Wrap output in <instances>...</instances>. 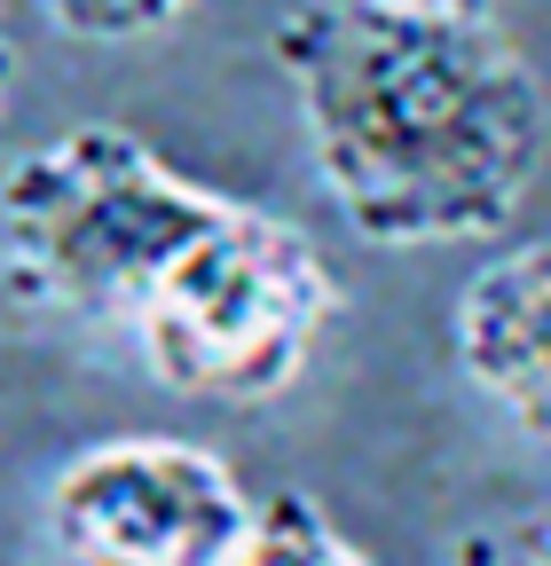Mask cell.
<instances>
[{
	"label": "cell",
	"instance_id": "cell-2",
	"mask_svg": "<svg viewBox=\"0 0 551 566\" xmlns=\"http://www.w3.org/2000/svg\"><path fill=\"white\" fill-rule=\"evenodd\" d=\"M229 205L237 197L166 166L143 134L111 118L72 126L0 181L9 292L87 323H134L166 268L205 229H221Z\"/></svg>",
	"mask_w": 551,
	"mask_h": 566
},
{
	"label": "cell",
	"instance_id": "cell-1",
	"mask_svg": "<svg viewBox=\"0 0 551 566\" xmlns=\"http://www.w3.org/2000/svg\"><path fill=\"white\" fill-rule=\"evenodd\" d=\"M276 63L363 244H480L520 221L543 166V80L480 0H300Z\"/></svg>",
	"mask_w": 551,
	"mask_h": 566
},
{
	"label": "cell",
	"instance_id": "cell-5",
	"mask_svg": "<svg viewBox=\"0 0 551 566\" xmlns=\"http://www.w3.org/2000/svg\"><path fill=\"white\" fill-rule=\"evenodd\" d=\"M457 363L528 441H551V237L489 260L457 292Z\"/></svg>",
	"mask_w": 551,
	"mask_h": 566
},
{
	"label": "cell",
	"instance_id": "cell-10",
	"mask_svg": "<svg viewBox=\"0 0 551 566\" xmlns=\"http://www.w3.org/2000/svg\"><path fill=\"white\" fill-rule=\"evenodd\" d=\"M536 566H551V527H543V543H536Z\"/></svg>",
	"mask_w": 551,
	"mask_h": 566
},
{
	"label": "cell",
	"instance_id": "cell-7",
	"mask_svg": "<svg viewBox=\"0 0 551 566\" xmlns=\"http://www.w3.org/2000/svg\"><path fill=\"white\" fill-rule=\"evenodd\" d=\"M55 32L72 40H95V48H118V40H150L166 24H181L197 0H40Z\"/></svg>",
	"mask_w": 551,
	"mask_h": 566
},
{
	"label": "cell",
	"instance_id": "cell-3",
	"mask_svg": "<svg viewBox=\"0 0 551 566\" xmlns=\"http://www.w3.org/2000/svg\"><path fill=\"white\" fill-rule=\"evenodd\" d=\"M339 307V283L308 229L276 221L260 205H229L134 315L150 370L174 394L252 409L284 394Z\"/></svg>",
	"mask_w": 551,
	"mask_h": 566
},
{
	"label": "cell",
	"instance_id": "cell-9",
	"mask_svg": "<svg viewBox=\"0 0 551 566\" xmlns=\"http://www.w3.org/2000/svg\"><path fill=\"white\" fill-rule=\"evenodd\" d=\"M9 80H17V55H9V40H0V103H9Z\"/></svg>",
	"mask_w": 551,
	"mask_h": 566
},
{
	"label": "cell",
	"instance_id": "cell-4",
	"mask_svg": "<svg viewBox=\"0 0 551 566\" xmlns=\"http://www.w3.org/2000/svg\"><path fill=\"white\" fill-rule=\"evenodd\" d=\"M245 527L252 495L237 472L166 433H118L48 488V543L63 566H221Z\"/></svg>",
	"mask_w": 551,
	"mask_h": 566
},
{
	"label": "cell",
	"instance_id": "cell-8",
	"mask_svg": "<svg viewBox=\"0 0 551 566\" xmlns=\"http://www.w3.org/2000/svg\"><path fill=\"white\" fill-rule=\"evenodd\" d=\"M449 566H505V551H497L489 535H472V543H457V551H449Z\"/></svg>",
	"mask_w": 551,
	"mask_h": 566
},
{
	"label": "cell",
	"instance_id": "cell-6",
	"mask_svg": "<svg viewBox=\"0 0 551 566\" xmlns=\"http://www.w3.org/2000/svg\"><path fill=\"white\" fill-rule=\"evenodd\" d=\"M221 566H371V551L339 535L308 488H276L252 504V527Z\"/></svg>",
	"mask_w": 551,
	"mask_h": 566
}]
</instances>
